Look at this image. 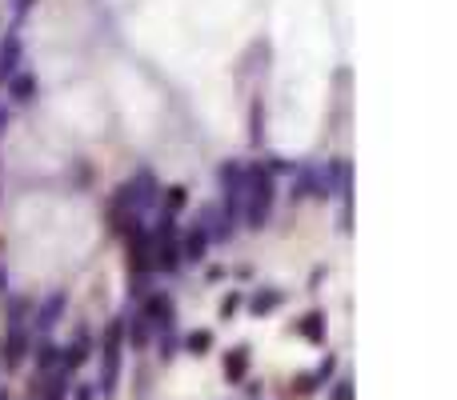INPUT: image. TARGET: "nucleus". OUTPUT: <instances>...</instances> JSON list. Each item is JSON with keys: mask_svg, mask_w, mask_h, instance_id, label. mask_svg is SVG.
<instances>
[{"mask_svg": "<svg viewBox=\"0 0 457 400\" xmlns=\"http://www.w3.org/2000/svg\"><path fill=\"white\" fill-rule=\"evenodd\" d=\"M273 200H277V180L265 164H245V205H241V224L261 232L269 216H273Z\"/></svg>", "mask_w": 457, "mask_h": 400, "instance_id": "1", "label": "nucleus"}, {"mask_svg": "<svg viewBox=\"0 0 457 400\" xmlns=\"http://www.w3.org/2000/svg\"><path fill=\"white\" fill-rule=\"evenodd\" d=\"M121 360H125V317L109 320V328L100 336V381H97V392L104 400L116 397L121 388Z\"/></svg>", "mask_w": 457, "mask_h": 400, "instance_id": "2", "label": "nucleus"}, {"mask_svg": "<svg viewBox=\"0 0 457 400\" xmlns=\"http://www.w3.org/2000/svg\"><path fill=\"white\" fill-rule=\"evenodd\" d=\"M65 308H68L65 292H52V296H45V301L36 304V308H33V317H29V333H33V340H36V336H49L52 328L61 324Z\"/></svg>", "mask_w": 457, "mask_h": 400, "instance_id": "3", "label": "nucleus"}, {"mask_svg": "<svg viewBox=\"0 0 457 400\" xmlns=\"http://www.w3.org/2000/svg\"><path fill=\"white\" fill-rule=\"evenodd\" d=\"M141 317L153 324V333H164V328H177V304L169 292H148L141 301Z\"/></svg>", "mask_w": 457, "mask_h": 400, "instance_id": "4", "label": "nucleus"}, {"mask_svg": "<svg viewBox=\"0 0 457 400\" xmlns=\"http://www.w3.org/2000/svg\"><path fill=\"white\" fill-rule=\"evenodd\" d=\"M29 352H33V333L29 328H8L4 333V340H0V365L8 372H17L29 360Z\"/></svg>", "mask_w": 457, "mask_h": 400, "instance_id": "5", "label": "nucleus"}, {"mask_svg": "<svg viewBox=\"0 0 457 400\" xmlns=\"http://www.w3.org/2000/svg\"><path fill=\"white\" fill-rule=\"evenodd\" d=\"M209 248H212L209 228H205V224H193V228L185 232V240H180V260H185V264H201V260L209 256Z\"/></svg>", "mask_w": 457, "mask_h": 400, "instance_id": "6", "label": "nucleus"}, {"mask_svg": "<svg viewBox=\"0 0 457 400\" xmlns=\"http://www.w3.org/2000/svg\"><path fill=\"white\" fill-rule=\"evenodd\" d=\"M20 56H24V45H20L17 32H8V36H4V45H0V84L20 72Z\"/></svg>", "mask_w": 457, "mask_h": 400, "instance_id": "7", "label": "nucleus"}, {"mask_svg": "<svg viewBox=\"0 0 457 400\" xmlns=\"http://www.w3.org/2000/svg\"><path fill=\"white\" fill-rule=\"evenodd\" d=\"M33 356H36V372H40V376H49L52 368L61 365V344L49 340V336H40V344L33 340Z\"/></svg>", "mask_w": 457, "mask_h": 400, "instance_id": "8", "label": "nucleus"}, {"mask_svg": "<svg viewBox=\"0 0 457 400\" xmlns=\"http://www.w3.org/2000/svg\"><path fill=\"white\" fill-rule=\"evenodd\" d=\"M4 88H8V96H13L17 104H29V100H33V93H36V80L29 77V72H17V77L4 80Z\"/></svg>", "mask_w": 457, "mask_h": 400, "instance_id": "9", "label": "nucleus"}, {"mask_svg": "<svg viewBox=\"0 0 457 400\" xmlns=\"http://www.w3.org/2000/svg\"><path fill=\"white\" fill-rule=\"evenodd\" d=\"M245 372H249V349H233V352L225 356V376H228V384L245 381Z\"/></svg>", "mask_w": 457, "mask_h": 400, "instance_id": "10", "label": "nucleus"}, {"mask_svg": "<svg viewBox=\"0 0 457 400\" xmlns=\"http://www.w3.org/2000/svg\"><path fill=\"white\" fill-rule=\"evenodd\" d=\"M153 336H157V333H153V324H148L141 312H137V317H132V324H129V344L141 352V349H148V344H153Z\"/></svg>", "mask_w": 457, "mask_h": 400, "instance_id": "11", "label": "nucleus"}, {"mask_svg": "<svg viewBox=\"0 0 457 400\" xmlns=\"http://www.w3.org/2000/svg\"><path fill=\"white\" fill-rule=\"evenodd\" d=\"M321 312H309V317L301 320V324H297V333L305 336V340H321V333H325V324H321Z\"/></svg>", "mask_w": 457, "mask_h": 400, "instance_id": "12", "label": "nucleus"}, {"mask_svg": "<svg viewBox=\"0 0 457 400\" xmlns=\"http://www.w3.org/2000/svg\"><path fill=\"white\" fill-rule=\"evenodd\" d=\"M212 349V333H189L185 336V352H193V356H205Z\"/></svg>", "mask_w": 457, "mask_h": 400, "instance_id": "13", "label": "nucleus"}, {"mask_svg": "<svg viewBox=\"0 0 457 400\" xmlns=\"http://www.w3.org/2000/svg\"><path fill=\"white\" fill-rule=\"evenodd\" d=\"M281 301H285L281 292H257V296H253V304H249V308H253V312L261 317V312H273V308H277Z\"/></svg>", "mask_w": 457, "mask_h": 400, "instance_id": "14", "label": "nucleus"}, {"mask_svg": "<svg viewBox=\"0 0 457 400\" xmlns=\"http://www.w3.org/2000/svg\"><path fill=\"white\" fill-rule=\"evenodd\" d=\"M180 205H185V189H169L164 192V216H177Z\"/></svg>", "mask_w": 457, "mask_h": 400, "instance_id": "15", "label": "nucleus"}, {"mask_svg": "<svg viewBox=\"0 0 457 400\" xmlns=\"http://www.w3.org/2000/svg\"><path fill=\"white\" fill-rule=\"evenodd\" d=\"M241 301H245V296H241V292H228L225 301H221V320H228V317H233V312H237V308H241Z\"/></svg>", "mask_w": 457, "mask_h": 400, "instance_id": "16", "label": "nucleus"}, {"mask_svg": "<svg viewBox=\"0 0 457 400\" xmlns=\"http://www.w3.org/2000/svg\"><path fill=\"white\" fill-rule=\"evenodd\" d=\"M329 400H353V381H349V376H341V381H337V388H333V397Z\"/></svg>", "mask_w": 457, "mask_h": 400, "instance_id": "17", "label": "nucleus"}, {"mask_svg": "<svg viewBox=\"0 0 457 400\" xmlns=\"http://www.w3.org/2000/svg\"><path fill=\"white\" fill-rule=\"evenodd\" d=\"M72 388H77V400H93V388H88V384H72Z\"/></svg>", "mask_w": 457, "mask_h": 400, "instance_id": "18", "label": "nucleus"}, {"mask_svg": "<svg viewBox=\"0 0 457 400\" xmlns=\"http://www.w3.org/2000/svg\"><path fill=\"white\" fill-rule=\"evenodd\" d=\"M33 4H36V0H17V13H29Z\"/></svg>", "mask_w": 457, "mask_h": 400, "instance_id": "19", "label": "nucleus"}, {"mask_svg": "<svg viewBox=\"0 0 457 400\" xmlns=\"http://www.w3.org/2000/svg\"><path fill=\"white\" fill-rule=\"evenodd\" d=\"M4 288H8V276H4V269H0V292H4Z\"/></svg>", "mask_w": 457, "mask_h": 400, "instance_id": "20", "label": "nucleus"}, {"mask_svg": "<svg viewBox=\"0 0 457 400\" xmlns=\"http://www.w3.org/2000/svg\"><path fill=\"white\" fill-rule=\"evenodd\" d=\"M4 125H8V112H0V132H4Z\"/></svg>", "mask_w": 457, "mask_h": 400, "instance_id": "21", "label": "nucleus"}, {"mask_svg": "<svg viewBox=\"0 0 457 400\" xmlns=\"http://www.w3.org/2000/svg\"><path fill=\"white\" fill-rule=\"evenodd\" d=\"M0 400H8V392H0Z\"/></svg>", "mask_w": 457, "mask_h": 400, "instance_id": "22", "label": "nucleus"}]
</instances>
